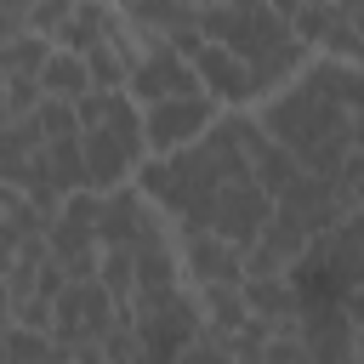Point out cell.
Listing matches in <instances>:
<instances>
[{
  "label": "cell",
  "instance_id": "6da1fadb",
  "mask_svg": "<svg viewBox=\"0 0 364 364\" xmlns=\"http://www.w3.org/2000/svg\"><path fill=\"white\" fill-rule=\"evenodd\" d=\"M256 142H262L256 119L228 114L199 142H188L182 154L148 159L142 165V193L154 205H165L182 228H199V233L233 245L239 256H250V245L267 228V193L250 176Z\"/></svg>",
  "mask_w": 364,
  "mask_h": 364
},
{
  "label": "cell",
  "instance_id": "7a4b0ae2",
  "mask_svg": "<svg viewBox=\"0 0 364 364\" xmlns=\"http://www.w3.org/2000/svg\"><path fill=\"white\" fill-rule=\"evenodd\" d=\"M358 97H364V80L353 63H330L318 57L296 91L273 97L256 119V131L307 176H341L358 154Z\"/></svg>",
  "mask_w": 364,
  "mask_h": 364
},
{
  "label": "cell",
  "instance_id": "3957f363",
  "mask_svg": "<svg viewBox=\"0 0 364 364\" xmlns=\"http://www.w3.org/2000/svg\"><path fill=\"white\" fill-rule=\"evenodd\" d=\"M193 34L222 46L228 57H239L250 85H256V97L273 91L284 74H296L301 57H307L296 46L290 23H284V6H250V0H239V6H193Z\"/></svg>",
  "mask_w": 364,
  "mask_h": 364
},
{
  "label": "cell",
  "instance_id": "277c9868",
  "mask_svg": "<svg viewBox=\"0 0 364 364\" xmlns=\"http://www.w3.org/2000/svg\"><path fill=\"white\" fill-rule=\"evenodd\" d=\"M74 136H80V182L85 193H114L142 165V114L125 91H85L74 102Z\"/></svg>",
  "mask_w": 364,
  "mask_h": 364
},
{
  "label": "cell",
  "instance_id": "5b68a950",
  "mask_svg": "<svg viewBox=\"0 0 364 364\" xmlns=\"http://www.w3.org/2000/svg\"><path fill=\"white\" fill-rule=\"evenodd\" d=\"M358 216H341L318 245H307L290 267L284 284L296 296V313H318V307H347L358 313V273H364V250H358Z\"/></svg>",
  "mask_w": 364,
  "mask_h": 364
},
{
  "label": "cell",
  "instance_id": "8992f818",
  "mask_svg": "<svg viewBox=\"0 0 364 364\" xmlns=\"http://www.w3.org/2000/svg\"><path fill=\"white\" fill-rule=\"evenodd\" d=\"M284 23L296 34V46H324L330 63H353L358 57V28H364V6L358 0H318V6H284Z\"/></svg>",
  "mask_w": 364,
  "mask_h": 364
},
{
  "label": "cell",
  "instance_id": "52a82bcc",
  "mask_svg": "<svg viewBox=\"0 0 364 364\" xmlns=\"http://www.w3.org/2000/svg\"><path fill=\"white\" fill-rule=\"evenodd\" d=\"M131 330H136L142 364H176V358L199 341L205 318H199L193 296H188V290H176V296H171V301H159L154 313H136V318H131Z\"/></svg>",
  "mask_w": 364,
  "mask_h": 364
},
{
  "label": "cell",
  "instance_id": "ba28073f",
  "mask_svg": "<svg viewBox=\"0 0 364 364\" xmlns=\"http://www.w3.org/2000/svg\"><path fill=\"white\" fill-rule=\"evenodd\" d=\"M210 125H216V102L205 91L171 97V102H148V114H142V148H154V159H165V154H182L188 142H199Z\"/></svg>",
  "mask_w": 364,
  "mask_h": 364
},
{
  "label": "cell",
  "instance_id": "9c48e42d",
  "mask_svg": "<svg viewBox=\"0 0 364 364\" xmlns=\"http://www.w3.org/2000/svg\"><path fill=\"white\" fill-rule=\"evenodd\" d=\"M114 324V301L102 296V284H68L57 301H51V341L74 358L80 347H97L102 330Z\"/></svg>",
  "mask_w": 364,
  "mask_h": 364
},
{
  "label": "cell",
  "instance_id": "30bf717a",
  "mask_svg": "<svg viewBox=\"0 0 364 364\" xmlns=\"http://www.w3.org/2000/svg\"><path fill=\"white\" fill-rule=\"evenodd\" d=\"M176 57L193 68V80H199V91H205L210 102H250V97H256V85H250L245 63H239V57H228L222 46H210V40L188 34V40L176 46Z\"/></svg>",
  "mask_w": 364,
  "mask_h": 364
},
{
  "label": "cell",
  "instance_id": "8fae6325",
  "mask_svg": "<svg viewBox=\"0 0 364 364\" xmlns=\"http://www.w3.org/2000/svg\"><path fill=\"white\" fill-rule=\"evenodd\" d=\"M125 85L136 91V102H171V97H193L199 91L193 68L171 46H142V57L131 63V80Z\"/></svg>",
  "mask_w": 364,
  "mask_h": 364
},
{
  "label": "cell",
  "instance_id": "7c38bea8",
  "mask_svg": "<svg viewBox=\"0 0 364 364\" xmlns=\"http://www.w3.org/2000/svg\"><path fill=\"white\" fill-rule=\"evenodd\" d=\"M182 267L199 279V290L205 284H245V256L199 228H182Z\"/></svg>",
  "mask_w": 364,
  "mask_h": 364
},
{
  "label": "cell",
  "instance_id": "4fadbf2b",
  "mask_svg": "<svg viewBox=\"0 0 364 364\" xmlns=\"http://www.w3.org/2000/svg\"><path fill=\"white\" fill-rule=\"evenodd\" d=\"M34 85H40V97H46V102H68V108H74V102L91 91V80H85V63H80V57H68V51H57V46H51V57L40 63Z\"/></svg>",
  "mask_w": 364,
  "mask_h": 364
},
{
  "label": "cell",
  "instance_id": "5bb4252c",
  "mask_svg": "<svg viewBox=\"0 0 364 364\" xmlns=\"http://www.w3.org/2000/svg\"><path fill=\"white\" fill-rule=\"evenodd\" d=\"M108 28H114V11H108V6H68V23L57 28V40H51V46H57V51H68V57H85Z\"/></svg>",
  "mask_w": 364,
  "mask_h": 364
},
{
  "label": "cell",
  "instance_id": "9a60e30c",
  "mask_svg": "<svg viewBox=\"0 0 364 364\" xmlns=\"http://www.w3.org/2000/svg\"><path fill=\"white\" fill-rule=\"evenodd\" d=\"M239 296H245V313L262 318V324H290L296 318V296H290L284 279H245Z\"/></svg>",
  "mask_w": 364,
  "mask_h": 364
},
{
  "label": "cell",
  "instance_id": "2e32d148",
  "mask_svg": "<svg viewBox=\"0 0 364 364\" xmlns=\"http://www.w3.org/2000/svg\"><path fill=\"white\" fill-rule=\"evenodd\" d=\"M0 347H6V364H68V353H63L51 336L17 330L11 318H6V330H0Z\"/></svg>",
  "mask_w": 364,
  "mask_h": 364
},
{
  "label": "cell",
  "instance_id": "e0dca14e",
  "mask_svg": "<svg viewBox=\"0 0 364 364\" xmlns=\"http://www.w3.org/2000/svg\"><path fill=\"white\" fill-rule=\"evenodd\" d=\"M46 57H51V40H34V34L6 40V46H0V85H6V80H34Z\"/></svg>",
  "mask_w": 364,
  "mask_h": 364
},
{
  "label": "cell",
  "instance_id": "ac0fdd59",
  "mask_svg": "<svg viewBox=\"0 0 364 364\" xmlns=\"http://www.w3.org/2000/svg\"><path fill=\"white\" fill-rule=\"evenodd\" d=\"M40 102H46V97H40L34 80H6V85H0V114H6V125H11V119H28Z\"/></svg>",
  "mask_w": 364,
  "mask_h": 364
},
{
  "label": "cell",
  "instance_id": "d6986e66",
  "mask_svg": "<svg viewBox=\"0 0 364 364\" xmlns=\"http://www.w3.org/2000/svg\"><path fill=\"white\" fill-rule=\"evenodd\" d=\"M176 364H233V358H228V353H216V347L205 341V330H199V341H193V347L176 358Z\"/></svg>",
  "mask_w": 364,
  "mask_h": 364
},
{
  "label": "cell",
  "instance_id": "ffe728a7",
  "mask_svg": "<svg viewBox=\"0 0 364 364\" xmlns=\"http://www.w3.org/2000/svg\"><path fill=\"white\" fill-rule=\"evenodd\" d=\"M17 34H28V28H23V6H0V46L17 40Z\"/></svg>",
  "mask_w": 364,
  "mask_h": 364
},
{
  "label": "cell",
  "instance_id": "44dd1931",
  "mask_svg": "<svg viewBox=\"0 0 364 364\" xmlns=\"http://www.w3.org/2000/svg\"><path fill=\"white\" fill-rule=\"evenodd\" d=\"M17 210H23V193L0 182V222H6V216H17Z\"/></svg>",
  "mask_w": 364,
  "mask_h": 364
},
{
  "label": "cell",
  "instance_id": "7402d4cb",
  "mask_svg": "<svg viewBox=\"0 0 364 364\" xmlns=\"http://www.w3.org/2000/svg\"><path fill=\"white\" fill-rule=\"evenodd\" d=\"M0 313H6V284H0Z\"/></svg>",
  "mask_w": 364,
  "mask_h": 364
},
{
  "label": "cell",
  "instance_id": "603a6c76",
  "mask_svg": "<svg viewBox=\"0 0 364 364\" xmlns=\"http://www.w3.org/2000/svg\"><path fill=\"white\" fill-rule=\"evenodd\" d=\"M0 364H6V347H0Z\"/></svg>",
  "mask_w": 364,
  "mask_h": 364
},
{
  "label": "cell",
  "instance_id": "cb8c5ba5",
  "mask_svg": "<svg viewBox=\"0 0 364 364\" xmlns=\"http://www.w3.org/2000/svg\"><path fill=\"white\" fill-rule=\"evenodd\" d=\"M0 330H6V313H0Z\"/></svg>",
  "mask_w": 364,
  "mask_h": 364
},
{
  "label": "cell",
  "instance_id": "d4e9b609",
  "mask_svg": "<svg viewBox=\"0 0 364 364\" xmlns=\"http://www.w3.org/2000/svg\"><path fill=\"white\" fill-rule=\"evenodd\" d=\"M0 125H6V114H0Z\"/></svg>",
  "mask_w": 364,
  "mask_h": 364
}]
</instances>
